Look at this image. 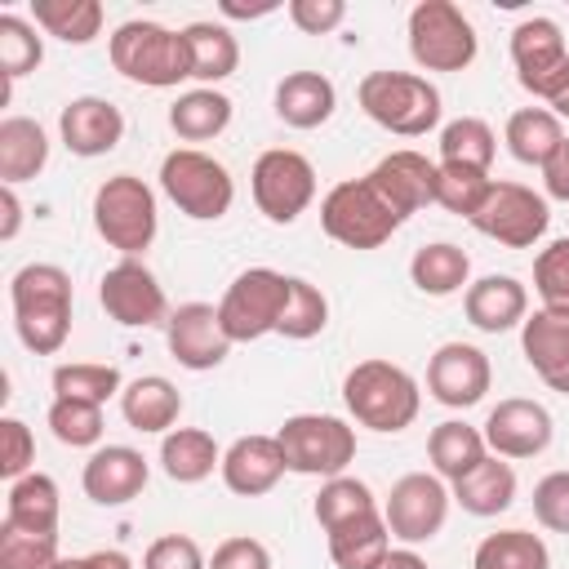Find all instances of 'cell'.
<instances>
[{
  "instance_id": "1",
  "label": "cell",
  "mask_w": 569,
  "mask_h": 569,
  "mask_svg": "<svg viewBox=\"0 0 569 569\" xmlns=\"http://www.w3.org/2000/svg\"><path fill=\"white\" fill-rule=\"evenodd\" d=\"M71 276L58 262H27L9 280L18 342L36 356H58L71 338Z\"/></svg>"
},
{
  "instance_id": "2",
  "label": "cell",
  "mask_w": 569,
  "mask_h": 569,
  "mask_svg": "<svg viewBox=\"0 0 569 569\" xmlns=\"http://www.w3.org/2000/svg\"><path fill=\"white\" fill-rule=\"evenodd\" d=\"M342 405L360 427H369L378 436H396V431L413 427V418L422 409V387L405 365L369 356V360L347 369Z\"/></svg>"
},
{
  "instance_id": "3",
  "label": "cell",
  "mask_w": 569,
  "mask_h": 569,
  "mask_svg": "<svg viewBox=\"0 0 569 569\" xmlns=\"http://www.w3.org/2000/svg\"><path fill=\"white\" fill-rule=\"evenodd\" d=\"M107 58L111 67L147 89H173L182 80H191V53H187V36L169 31L151 18H129L111 31L107 40Z\"/></svg>"
},
{
  "instance_id": "4",
  "label": "cell",
  "mask_w": 569,
  "mask_h": 569,
  "mask_svg": "<svg viewBox=\"0 0 569 569\" xmlns=\"http://www.w3.org/2000/svg\"><path fill=\"white\" fill-rule=\"evenodd\" d=\"M356 102L378 129H387L396 138L431 133L440 124V111H445L440 89L418 71H369L356 84Z\"/></svg>"
},
{
  "instance_id": "5",
  "label": "cell",
  "mask_w": 569,
  "mask_h": 569,
  "mask_svg": "<svg viewBox=\"0 0 569 569\" xmlns=\"http://www.w3.org/2000/svg\"><path fill=\"white\" fill-rule=\"evenodd\" d=\"M93 231L120 253V258H142L160 231V209L156 191L138 173H111L93 191Z\"/></svg>"
},
{
  "instance_id": "6",
  "label": "cell",
  "mask_w": 569,
  "mask_h": 569,
  "mask_svg": "<svg viewBox=\"0 0 569 569\" xmlns=\"http://www.w3.org/2000/svg\"><path fill=\"white\" fill-rule=\"evenodd\" d=\"M320 227L342 249H382L405 227V218L378 196L369 178H342L320 200Z\"/></svg>"
},
{
  "instance_id": "7",
  "label": "cell",
  "mask_w": 569,
  "mask_h": 569,
  "mask_svg": "<svg viewBox=\"0 0 569 569\" xmlns=\"http://www.w3.org/2000/svg\"><path fill=\"white\" fill-rule=\"evenodd\" d=\"M160 191L178 204V213L196 222H218L236 204L231 169L200 147H173L160 160Z\"/></svg>"
},
{
  "instance_id": "8",
  "label": "cell",
  "mask_w": 569,
  "mask_h": 569,
  "mask_svg": "<svg viewBox=\"0 0 569 569\" xmlns=\"http://www.w3.org/2000/svg\"><path fill=\"white\" fill-rule=\"evenodd\" d=\"M476 53L480 36L453 0H418L409 9V58L422 71H467Z\"/></svg>"
},
{
  "instance_id": "9",
  "label": "cell",
  "mask_w": 569,
  "mask_h": 569,
  "mask_svg": "<svg viewBox=\"0 0 569 569\" xmlns=\"http://www.w3.org/2000/svg\"><path fill=\"white\" fill-rule=\"evenodd\" d=\"M284 467L298 476L333 480L356 462V427L338 413H293L276 431Z\"/></svg>"
},
{
  "instance_id": "10",
  "label": "cell",
  "mask_w": 569,
  "mask_h": 569,
  "mask_svg": "<svg viewBox=\"0 0 569 569\" xmlns=\"http://www.w3.org/2000/svg\"><path fill=\"white\" fill-rule=\"evenodd\" d=\"M249 191L267 222L289 227L316 200V164L293 147H267L249 169Z\"/></svg>"
},
{
  "instance_id": "11",
  "label": "cell",
  "mask_w": 569,
  "mask_h": 569,
  "mask_svg": "<svg viewBox=\"0 0 569 569\" xmlns=\"http://www.w3.org/2000/svg\"><path fill=\"white\" fill-rule=\"evenodd\" d=\"M284 302H289V276L276 267H249L227 284L218 316L231 342H258L280 329Z\"/></svg>"
},
{
  "instance_id": "12",
  "label": "cell",
  "mask_w": 569,
  "mask_h": 569,
  "mask_svg": "<svg viewBox=\"0 0 569 569\" xmlns=\"http://www.w3.org/2000/svg\"><path fill=\"white\" fill-rule=\"evenodd\" d=\"M471 227L480 236L498 240L502 249H533L551 227V204H547L542 191H533L525 182L493 178L485 204L471 213Z\"/></svg>"
},
{
  "instance_id": "13",
  "label": "cell",
  "mask_w": 569,
  "mask_h": 569,
  "mask_svg": "<svg viewBox=\"0 0 569 569\" xmlns=\"http://www.w3.org/2000/svg\"><path fill=\"white\" fill-rule=\"evenodd\" d=\"M449 502H453V493L436 471H409L382 498V520L400 547H422L445 529Z\"/></svg>"
},
{
  "instance_id": "14",
  "label": "cell",
  "mask_w": 569,
  "mask_h": 569,
  "mask_svg": "<svg viewBox=\"0 0 569 569\" xmlns=\"http://www.w3.org/2000/svg\"><path fill=\"white\" fill-rule=\"evenodd\" d=\"M511 62L525 93L551 102L569 84V49L556 18H525L511 27Z\"/></svg>"
},
{
  "instance_id": "15",
  "label": "cell",
  "mask_w": 569,
  "mask_h": 569,
  "mask_svg": "<svg viewBox=\"0 0 569 569\" xmlns=\"http://www.w3.org/2000/svg\"><path fill=\"white\" fill-rule=\"evenodd\" d=\"M98 302L124 329H151V325H164L169 320L164 284L156 280V271L142 258L111 262L102 271V280H98Z\"/></svg>"
},
{
  "instance_id": "16",
  "label": "cell",
  "mask_w": 569,
  "mask_h": 569,
  "mask_svg": "<svg viewBox=\"0 0 569 569\" xmlns=\"http://www.w3.org/2000/svg\"><path fill=\"white\" fill-rule=\"evenodd\" d=\"M164 347H169V356H173L182 369L209 373V369H218V365L231 356L236 342L227 338L222 316H218L213 302H182V307H173L169 320H164Z\"/></svg>"
},
{
  "instance_id": "17",
  "label": "cell",
  "mask_w": 569,
  "mask_h": 569,
  "mask_svg": "<svg viewBox=\"0 0 569 569\" xmlns=\"http://www.w3.org/2000/svg\"><path fill=\"white\" fill-rule=\"evenodd\" d=\"M493 387L489 356L476 342H440L427 360V391L445 409H471Z\"/></svg>"
},
{
  "instance_id": "18",
  "label": "cell",
  "mask_w": 569,
  "mask_h": 569,
  "mask_svg": "<svg viewBox=\"0 0 569 569\" xmlns=\"http://www.w3.org/2000/svg\"><path fill=\"white\" fill-rule=\"evenodd\" d=\"M485 445L489 453L507 458V462H520V458H538L551 436H556V418L547 413V405L538 400H525V396H507L489 409L485 418Z\"/></svg>"
},
{
  "instance_id": "19",
  "label": "cell",
  "mask_w": 569,
  "mask_h": 569,
  "mask_svg": "<svg viewBox=\"0 0 569 569\" xmlns=\"http://www.w3.org/2000/svg\"><path fill=\"white\" fill-rule=\"evenodd\" d=\"M365 178H369V182L378 187V196L409 222L418 209L436 204V178H440V164L427 160V156L413 151V147H400V151H387Z\"/></svg>"
},
{
  "instance_id": "20",
  "label": "cell",
  "mask_w": 569,
  "mask_h": 569,
  "mask_svg": "<svg viewBox=\"0 0 569 569\" xmlns=\"http://www.w3.org/2000/svg\"><path fill=\"white\" fill-rule=\"evenodd\" d=\"M58 138H62V147L71 156L98 160V156H107V151L120 147V138H124V111L111 98L80 93V98H71L58 111Z\"/></svg>"
},
{
  "instance_id": "21",
  "label": "cell",
  "mask_w": 569,
  "mask_h": 569,
  "mask_svg": "<svg viewBox=\"0 0 569 569\" xmlns=\"http://www.w3.org/2000/svg\"><path fill=\"white\" fill-rule=\"evenodd\" d=\"M147 480H151V467H147L142 449H133V445H98L80 471V489L98 507L133 502L147 489Z\"/></svg>"
},
{
  "instance_id": "22",
  "label": "cell",
  "mask_w": 569,
  "mask_h": 569,
  "mask_svg": "<svg viewBox=\"0 0 569 569\" xmlns=\"http://www.w3.org/2000/svg\"><path fill=\"white\" fill-rule=\"evenodd\" d=\"M284 471H289V467H284L280 440H276V436H258V431H253V436H236V440L222 449V467H218L222 485H227L236 498H262V493H271Z\"/></svg>"
},
{
  "instance_id": "23",
  "label": "cell",
  "mask_w": 569,
  "mask_h": 569,
  "mask_svg": "<svg viewBox=\"0 0 569 569\" xmlns=\"http://www.w3.org/2000/svg\"><path fill=\"white\" fill-rule=\"evenodd\" d=\"M462 311H467V320L480 333H507V329H520L525 325V316H529V289L516 276L493 271V276H480V280L467 284Z\"/></svg>"
},
{
  "instance_id": "24",
  "label": "cell",
  "mask_w": 569,
  "mask_h": 569,
  "mask_svg": "<svg viewBox=\"0 0 569 569\" xmlns=\"http://www.w3.org/2000/svg\"><path fill=\"white\" fill-rule=\"evenodd\" d=\"M520 351L529 369L560 396H569V320L551 311H533L520 325Z\"/></svg>"
},
{
  "instance_id": "25",
  "label": "cell",
  "mask_w": 569,
  "mask_h": 569,
  "mask_svg": "<svg viewBox=\"0 0 569 569\" xmlns=\"http://www.w3.org/2000/svg\"><path fill=\"white\" fill-rule=\"evenodd\" d=\"M178 413H182V391L164 373H142V378L124 382V391H120V418L142 436L173 431Z\"/></svg>"
},
{
  "instance_id": "26",
  "label": "cell",
  "mask_w": 569,
  "mask_h": 569,
  "mask_svg": "<svg viewBox=\"0 0 569 569\" xmlns=\"http://www.w3.org/2000/svg\"><path fill=\"white\" fill-rule=\"evenodd\" d=\"M338 107V89L325 71H284L276 84V116L289 129H320Z\"/></svg>"
},
{
  "instance_id": "27",
  "label": "cell",
  "mask_w": 569,
  "mask_h": 569,
  "mask_svg": "<svg viewBox=\"0 0 569 569\" xmlns=\"http://www.w3.org/2000/svg\"><path fill=\"white\" fill-rule=\"evenodd\" d=\"M49 164V133L31 116H4L0 120V182L18 187L40 178Z\"/></svg>"
},
{
  "instance_id": "28",
  "label": "cell",
  "mask_w": 569,
  "mask_h": 569,
  "mask_svg": "<svg viewBox=\"0 0 569 569\" xmlns=\"http://www.w3.org/2000/svg\"><path fill=\"white\" fill-rule=\"evenodd\" d=\"M427 458H431V471L445 485H453V480L471 476L489 458V445H485V431L480 427H471L462 418H445L427 436Z\"/></svg>"
},
{
  "instance_id": "29",
  "label": "cell",
  "mask_w": 569,
  "mask_h": 569,
  "mask_svg": "<svg viewBox=\"0 0 569 569\" xmlns=\"http://www.w3.org/2000/svg\"><path fill=\"white\" fill-rule=\"evenodd\" d=\"M62 516V493L49 471H27L22 480L9 485L4 493V525L27 529V533H58Z\"/></svg>"
},
{
  "instance_id": "30",
  "label": "cell",
  "mask_w": 569,
  "mask_h": 569,
  "mask_svg": "<svg viewBox=\"0 0 569 569\" xmlns=\"http://www.w3.org/2000/svg\"><path fill=\"white\" fill-rule=\"evenodd\" d=\"M502 142L511 151V160L529 164V169H547L565 142V124L556 111L547 107H520L507 116V129H502Z\"/></svg>"
},
{
  "instance_id": "31",
  "label": "cell",
  "mask_w": 569,
  "mask_h": 569,
  "mask_svg": "<svg viewBox=\"0 0 569 569\" xmlns=\"http://www.w3.org/2000/svg\"><path fill=\"white\" fill-rule=\"evenodd\" d=\"M222 467V449L204 427H173L160 436V471L173 485H200Z\"/></svg>"
},
{
  "instance_id": "32",
  "label": "cell",
  "mask_w": 569,
  "mask_h": 569,
  "mask_svg": "<svg viewBox=\"0 0 569 569\" xmlns=\"http://www.w3.org/2000/svg\"><path fill=\"white\" fill-rule=\"evenodd\" d=\"M187 36V53H191V80H200L204 89H213L218 80L236 76L240 67V40L227 22H209V18H196L182 27Z\"/></svg>"
},
{
  "instance_id": "33",
  "label": "cell",
  "mask_w": 569,
  "mask_h": 569,
  "mask_svg": "<svg viewBox=\"0 0 569 569\" xmlns=\"http://www.w3.org/2000/svg\"><path fill=\"white\" fill-rule=\"evenodd\" d=\"M449 493H453V502H458L467 516H480V520L502 516V511L516 502V467H511L507 458L489 453L471 476L453 480Z\"/></svg>"
},
{
  "instance_id": "34",
  "label": "cell",
  "mask_w": 569,
  "mask_h": 569,
  "mask_svg": "<svg viewBox=\"0 0 569 569\" xmlns=\"http://www.w3.org/2000/svg\"><path fill=\"white\" fill-rule=\"evenodd\" d=\"M329 542V560L338 569H373L387 551H391V529L382 520V507L378 511H365L356 520H342L325 533Z\"/></svg>"
},
{
  "instance_id": "35",
  "label": "cell",
  "mask_w": 569,
  "mask_h": 569,
  "mask_svg": "<svg viewBox=\"0 0 569 569\" xmlns=\"http://www.w3.org/2000/svg\"><path fill=\"white\" fill-rule=\"evenodd\" d=\"M409 280L427 298L467 293V284H471V258L458 244H449V240H431V244H422L409 258Z\"/></svg>"
},
{
  "instance_id": "36",
  "label": "cell",
  "mask_w": 569,
  "mask_h": 569,
  "mask_svg": "<svg viewBox=\"0 0 569 569\" xmlns=\"http://www.w3.org/2000/svg\"><path fill=\"white\" fill-rule=\"evenodd\" d=\"M227 124H231V98L222 89L196 84V89L178 93L169 107V129L182 142H209V138L227 133Z\"/></svg>"
},
{
  "instance_id": "37",
  "label": "cell",
  "mask_w": 569,
  "mask_h": 569,
  "mask_svg": "<svg viewBox=\"0 0 569 569\" xmlns=\"http://www.w3.org/2000/svg\"><path fill=\"white\" fill-rule=\"evenodd\" d=\"M31 22L62 44H89L102 36L107 9L98 0H31Z\"/></svg>"
},
{
  "instance_id": "38",
  "label": "cell",
  "mask_w": 569,
  "mask_h": 569,
  "mask_svg": "<svg viewBox=\"0 0 569 569\" xmlns=\"http://www.w3.org/2000/svg\"><path fill=\"white\" fill-rule=\"evenodd\" d=\"M471 569H551V551L533 529H498L476 542Z\"/></svg>"
},
{
  "instance_id": "39",
  "label": "cell",
  "mask_w": 569,
  "mask_h": 569,
  "mask_svg": "<svg viewBox=\"0 0 569 569\" xmlns=\"http://www.w3.org/2000/svg\"><path fill=\"white\" fill-rule=\"evenodd\" d=\"M440 164H467V169H493L498 156V133L489 129V120L480 116H458L449 124H440Z\"/></svg>"
},
{
  "instance_id": "40",
  "label": "cell",
  "mask_w": 569,
  "mask_h": 569,
  "mask_svg": "<svg viewBox=\"0 0 569 569\" xmlns=\"http://www.w3.org/2000/svg\"><path fill=\"white\" fill-rule=\"evenodd\" d=\"M124 378L116 365H98V360H71L53 369V396L62 400H89V405H107L120 400Z\"/></svg>"
},
{
  "instance_id": "41",
  "label": "cell",
  "mask_w": 569,
  "mask_h": 569,
  "mask_svg": "<svg viewBox=\"0 0 569 569\" xmlns=\"http://www.w3.org/2000/svg\"><path fill=\"white\" fill-rule=\"evenodd\" d=\"M365 511H378V498H373V489L360 476H347V471L333 476V480H325L320 493H316V502H311V516H316V525L325 533L333 525H342V520L365 516Z\"/></svg>"
},
{
  "instance_id": "42",
  "label": "cell",
  "mask_w": 569,
  "mask_h": 569,
  "mask_svg": "<svg viewBox=\"0 0 569 569\" xmlns=\"http://www.w3.org/2000/svg\"><path fill=\"white\" fill-rule=\"evenodd\" d=\"M44 62V36L22 13H0V76L13 84Z\"/></svg>"
},
{
  "instance_id": "43",
  "label": "cell",
  "mask_w": 569,
  "mask_h": 569,
  "mask_svg": "<svg viewBox=\"0 0 569 569\" xmlns=\"http://www.w3.org/2000/svg\"><path fill=\"white\" fill-rule=\"evenodd\" d=\"M329 325V298L320 284L302 280V276H289V302H284V316H280V338L289 342H307V338H320Z\"/></svg>"
},
{
  "instance_id": "44",
  "label": "cell",
  "mask_w": 569,
  "mask_h": 569,
  "mask_svg": "<svg viewBox=\"0 0 569 569\" xmlns=\"http://www.w3.org/2000/svg\"><path fill=\"white\" fill-rule=\"evenodd\" d=\"M49 431L58 445H71V449H98L102 445V405H89V400H62L53 396L49 405Z\"/></svg>"
},
{
  "instance_id": "45",
  "label": "cell",
  "mask_w": 569,
  "mask_h": 569,
  "mask_svg": "<svg viewBox=\"0 0 569 569\" xmlns=\"http://www.w3.org/2000/svg\"><path fill=\"white\" fill-rule=\"evenodd\" d=\"M533 293H538V311L565 316L569 320V236L551 240L547 249H538L533 258Z\"/></svg>"
},
{
  "instance_id": "46",
  "label": "cell",
  "mask_w": 569,
  "mask_h": 569,
  "mask_svg": "<svg viewBox=\"0 0 569 569\" xmlns=\"http://www.w3.org/2000/svg\"><path fill=\"white\" fill-rule=\"evenodd\" d=\"M436 164H440V160H436ZM489 187H493V178H489L485 169H467V164H440V178H436V204L471 222V213L485 204Z\"/></svg>"
},
{
  "instance_id": "47",
  "label": "cell",
  "mask_w": 569,
  "mask_h": 569,
  "mask_svg": "<svg viewBox=\"0 0 569 569\" xmlns=\"http://www.w3.org/2000/svg\"><path fill=\"white\" fill-rule=\"evenodd\" d=\"M58 533H27L0 525V569H58Z\"/></svg>"
},
{
  "instance_id": "48",
  "label": "cell",
  "mask_w": 569,
  "mask_h": 569,
  "mask_svg": "<svg viewBox=\"0 0 569 569\" xmlns=\"http://www.w3.org/2000/svg\"><path fill=\"white\" fill-rule=\"evenodd\" d=\"M533 520L551 533H569V467L547 471L533 485Z\"/></svg>"
},
{
  "instance_id": "49",
  "label": "cell",
  "mask_w": 569,
  "mask_h": 569,
  "mask_svg": "<svg viewBox=\"0 0 569 569\" xmlns=\"http://www.w3.org/2000/svg\"><path fill=\"white\" fill-rule=\"evenodd\" d=\"M36 471V436L22 418H0V476L13 485Z\"/></svg>"
},
{
  "instance_id": "50",
  "label": "cell",
  "mask_w": 569,
  "mask_h": 569,
  "mask_svg": "<svg viewBox=\"0 0 569 569\" xmlns=\"http://www.w3.org/2000/svg\"><path fill=\"white\" fill-rule=\"evenodd\" d=\"M142 569H209V560L191 533H160L142 551Z\"/></svg>"
},
{
  "instance_id": "51",
  "label": "cell",
  "mask_w": 569,
  "mask_h": 569,
  "mask_svg": "<svg viewBox=\"0 0 569 569\" xmlns=\"http://www.w3.org/2000/svg\"><path fill=\"white\" fill-rule=\"evenodd\" d=\"M289 22L302 36H329L347 22V4L342 0H289Z\"/></svg>"
},
{
  "instance_id": "52",
  "label": "cell",
  "mask_w": 569,
  "mask_h": 569,
  "mask_svg": "<svg viewBox=\"0 0 569 569\" xmlns=\"http://www.w3.org/2000/svg\"><path fill=\"white\" fill-rule=\"evenodd\" d=\"M209 569H271V551H267V542H258V538H249V533L222 538V542L213 547Z\"/></svg>"
},
{
  "instance_id": "53",
  "label": "cell",
  "mask_w": 569,
  "mask_h": 569,
  "mask_svg": "<svg viewBox=\"0 0 569 569\" xmlns=\"http://www.w3.org/2000/svg\"><path fill=\"white\" fill-rule=\"evenodd\" d=\"M58 569H133V560L120 547H102V551H89V556H62Z\"/></svg>"
},
{
  "instance_id": "54",
  "label": "cell",
  "mask_w": 569,
  "mask_h": 569,
  "mask_svg": "<svg viewBox=\"0 0 569 569\" xmlns=\"http://www.w3.org/2000/svg\"><path fill=\"white\" fill-rule=\"evenodd\" d=\"M542 187H547V196H551V200H565V204H569V133H565V142H560V151H556V160L542 169Z\"/></svg>"
},
{
  "instance_id": "55",
  "label": "cell",
  "mask_w": 569,
  "mask_h": 569,
  "mask_svg": "<svg viewBox=\"0 0 569 569\" xmlns=\"http://www.w3.org/2000/svg\"><path fill=\"white\" fill-rule=\"evenodd\" d=\"M0 209H4V222H0V240H13L18 227H22V200L13 187H0Z\"/></svg>"
},
{
  "instance_id": "56",
  "label": "cell",
  "mask_w": 569,
  "mask_h": 569,
  "mask_svg": "<svg viewBox=\"0 0 569 569\" xmlns=\"http://www.w3.org/2000/svg\"><path fill=\"white\" fill-rule=\"evenodd\" d=\"M373 569H427V560L418 556V547H391Z\"/></svg>"
},
{
  "instance_id": "57",
  "label": "cell",
  "mask_w": 569,
  "mask_h": 569,
  "mask_svg": "<svg viewBox=\"0 0 569 569\" xmlns=\"http://www.w3.org/2000/svg\"><path fill=\"white\" fill-rule=\"evenodd\" d=\"M218 13H222V18H267V13H276V0H262V4H236V0H222Z\"/></svg>"
},
{
  "instance_id": "58",
  "label": "cell",
  "mask_w": 569,
  "mask_h": 569,
  "mask_svg": "<svg viewBox=\"0 0 569 569\" xmlns=\"http://www.w3.org/2000/svg\"><path fill=\"white\" fill-rule=\"evenodd\" d=\"M547 111H556L560 120H569V84H565V89H560V93L547 102Z\"/></svg>"
}]
</instances>
